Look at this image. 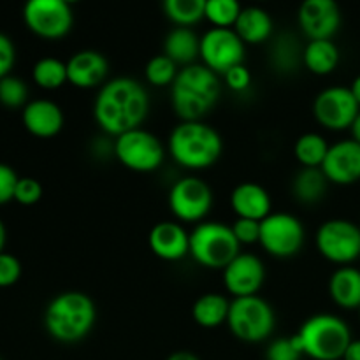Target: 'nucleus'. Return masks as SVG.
Wrapping results in <instances>:
<instances>
[{"instance_id": "nucleus-1", "label": "nucleus", "mask_w": 360, "mask_h": 360, "mask_svg": "<svg viewBox=\"0 0 360 360\" xmlns=\"http://www.w3.org/2000/svg\"><path fill=\"white\" fill-rule=\"evenodd\" d=\"M150 112V95L137 79L120 76L108 79L94 102V118L102 132L118 137L139 129Z\"/></svg>"}, {"instance_id": "nucleus-2", "label": "nucleus", "mask_w": 360, "mask_h": 360, "mask_svg": "<svg viewBox=\"0 0 360 360\" xmlns=\"http://www.w3.org/2000/svg\"><path fill=\"white\" fill-rule=\"evenodd\" d=\"M221 77L204 63L181 67L171 86V105L179 122H202L217 105Z\"/></svg>"}, {"instance_id": "nucleus-3", "label": "nucleus", "mask_w": 360, "mask_h": 360, "mask_svg": "<svg viewBox=\"0 0 360 360\" xmlns=\"http://www.w3.org/2000/svg\"><path fill=\"white\" fill-rule=\"evenodd\" d=\"M95 322H97V306L94 299L84 292H62L46 306V333L58 343H79L94 330Z\"/></svg>"}, {"instance_id": "nucleus-4", "label": "nucleus", "mask_w": 360, "mask_h": 360, "mask_svg": "<svg viewBox=\"0 0 360 360\" xmlns=\"http://www.w3.org/2000/svg\"><path fill=\"white\" fill-rule=\"evenodd\" d=\"M172 160L186 171H204L220 160L224 139L213 127L204 122H179L167 141Z\"/></svg>"}, {"instance_id": "nucleus-5", "label": "nucleus", "mask_w": 360, "mask_h": 360, "mask_svg": "<svg viewBox=\"0 0 360 360\" xmlns=\"http://www.w3.org/2000/svg\"><path fill=\"white\" fill-rule=\"evenodd\" d=\"M294 338L302 355L311 360H341L354 340L348 323L330 313L306 319Z\"/></svg>"}, {"instance_id": "nucleus-6", "label": "nucleus", "mask_w": 360, "mask_h": 360, "mask_svg": "<svg viewBox=\"0 0 360 360\" xmlns=\"http://www.w3.org/2000/svg\"><path fill=\"white\" fill-rule=\"evenodd\" d=\"M241 253L231 225L202 221L190 232V257L206 269L224 271Z\"/></svg>"}, {"instance_id": "nucleus-7", "label": "nucleus", "mask_w": 360, "mask_h": 360, "mask_svg": "<svg viewBox=\"0 0 360 360\" xmlns=\"http://www.w3.org/2000/svg\"><path fill=\"white\" fill-rule=\"evenodd\" d=\"M227 327L243 343H262L274 333L276 315L273 306L260 295L238 297L231 301Z\"/></svg>"}, {"instance_id": "nucleus-8", "label": "nucleus", "mask_w": 360, "mask_h": 360, "mask_svg": "<svg viewBox=\"0 0 360 360\" xmlns=\"http://www.w3.org/2000/svg\"><path fill=\"white\" fill-rule=\"evenodd\" d=\"M112 153L123 167L139 174L158 171L165 160L164 143L143 127L115 137Z\"/></svg>"}, {"instance_id": "nucleus-9", "label": "nucleus", "mask_w": 360, "mask_h": 360, "mask_svg": "<svg viewBox=\"0 0 360 360\" xmlns=\"http://www.w3.org/2000/svg\"><path fill=\"white\" fill-rule=\"evenodd\" d=\"M315 246L327 262L350 266L360 259V227L345 218L323 221L315 234Z\"/></svg>"}, {"instance_id": "nucleus-10", "label": "nucleus", "mask_w": 360, "mask_h": 360, "mask_svg": "<svg viewBox=\"0 0 360 360\" xmlns=\"http://www.w3.org/2000/svg\"><path fill=\"white\" fill-rule=\"evenodd\" d=\"M213 190L199 176L179 178L167 195L169 210L179 224H202L213 207Z\"/></svg>"}, {"instance_id": "nucleus-11", "label": "nucleus", "mask_w": 360, "mask_h": 360, "mask_svg": "<svg viewBox=\"0 0 360 360\" xmlns=\"http://www.w3.org/2000/svg\"><path fill=\"white\" fill-rule=\"evenodd\" d=\"M306 231L302 221L290 213H271L260 221L259 245L276 259L295 257L304 246Z\"/></svg>"}, {"instance_id": "nucleus-12", "label": "nucleus", "mask_w": 360, "mask_h": 360, "mask_svg": "<svg viewBox=\"0 0 360 360\" xmlns=\"http://www.w3.org/2000/svg\"><path fill=\"white\" fill-rule=\"evenodd\" d=\"M23 21L28 30L46 41H58L70 32L74 23L72 9L63 0H27Z\"/></svg>"}, {"instance_id": "nucleus-13", "label": "nucleus", "mask_w": 360, "mask_h": 360, "mask_svg": "<svg viewBox=\"0 0 360 360\" xmlns=\"http://www.w3.org/2000/svg\"><path fill=\"white\" fill-rule=\"evenodd\" d=\"M245 46L234 28H210L200 37V60L221 77L232 67L245 62Z\"/></svg>"}, {"instance_id": "nucleus-14", "label": "nucleus", "mask_w": 360, "mask_h": 360, "mask_svg": "<svg viewBox=\"0 0 360 360\" xmlns=\"http://www.w3.org/2000/svg\"><path fill=\"white\" fill-rule=\"evenodd\" d=\"M359 111L360 105L347 86L326 88L313 101V116L316 123L333 132L350 130Z\"/></svg>"}, {"instance_id": "nucleus-15", "label": "nucleus", "mask_w": 360, "mask_h": 360, "mask_svg": "<svg viewBox=\"0 0 360 360\" xmlns=\"http://www.w3.org/2000/svg\"><path fill=\"white\" fill-rule=\"evenodd\" d=\"M225 290L234 299L259 295L266 283V266L253 253H239L224 271Z\"/></svg>"}, {"instance_id": "nucleus-16", "label": "nucleus", "mask_w": 360, "mask_h": 360, "mask_svg": "<svg viewBox=\"0 0 360 360\" xmlns=\"http://www.w3.org/2000/svg\"><path fill=\"white\" fill-rule=\"evenodd\" d=\"M297 20L309 41L333 39L341 27L340 4L336 0H302Z\"/></svg>"}, {"instance_id": "nucleus-17", "label": "nucleus", "mask_w": 360, "mask_h": 360, "mask_svg": "<svg viewBox=\"0 0 360 360\" xmlns=\"http://www.w3.org/2000/svg\"><path fill=\"white\" fill-rule=\"evenodd\" d=\"M322 172L333 185L348 186L360 181V144L354 139L330 144L329 153L322 164Z\"/></svg>"}, {"instance_id": "nucleus-18", "label": "nucleus", "mask_w": 360, "mask_h": 360, "mask_svg": "<svg viewBox=\"0 0 360 360\" xmlns=\"http://www.w3.org/2000/svg\"><path fill=\"white\" fill-rule=\"evenodd\" d=\"M148 246L160 260L178 262L190 255V232L179 221H158L148 234Z\"/></svg>"}, {"instance_id": "nucleus-19", "label": "nucleus", "mask_w": 360, "mask_h": 360, "mask_svg": "<svg viewBox=\"0 0 360 360\" xmlns=\"http://www.w3.org/2000/svg\"><path fill=\"white\" fill-rule=\"evenodd\" d=\"M67 81L79 90L101 88L108 81L109 62L95 49H81L67 60Z\"/></svg>"}, {"instance_id": "nucleus-20", "label": "nucleus", "mask_w": 360, "mask_h": 360, "mask_svg": "<svg viewBox=\"0 0 360 360\" xmlns=\"http://www.w3.org/2000/svg\"><path fill=\"white\" fill-rule=\"evenodd\" d=\"M21 122L28 134L39 139H51L63 129L65 116L56 102L48 98L30 101L21 111Z\"/></svg>"}, {"instance_id": "nucleus-21", "label": "nucleus", "mask_w": 360, "mask_h": 360, "mask_svg": "<svg viewBox=\"0 0 360 360\" xmlns=\"http://www.w3.org/2000/svg\"><path fill=\"white\" fill-rule=\"evenodd\" d=\"M231 207L236 218L262 221L273 213V200L262 185L255 181H245L239 183L231 192Z\"/></svg>"}, {"instance_id": "nucleus-22", "label": "nucleus", "mask_w": 360, "mask_h": 360, "mask_svg": "<svg viewBox=\"0 0 360 360\" xmlns=\"http://www.w3.org/2000/svg\"><path fill=\"white\" fill-rule=\"evenodd\" d=\"M329 297L338 308L354 311L360 308V269L341 266L329 278Z\"/></svg>"}, {"instance_id": "nucleus-23", "label": "nucleus", "mask_w": 360, "mask_h": 360, "mask_svg": "<svg viewBox=\"0 0 360 360\" xmlns=\"http://www.w3.org/2000/svg\"><path fill=\"white\" fill-rule=\"evenodd\" d=\"M273 18L269 16V13L257 6L243 7L234 25V32L239 35V39L245 44L252 46L269 41V37L273 35Z\"/></svg>"}, {"instance_id": "nucleus-24", "label": "nucleus", "mask_w": 360, "mask_h": 360, "mask_svg": "<svg viewBox=\"0 0 360 360\" xmlns=\"http://www.w3.org/2000/svg\"><path fill=\"white\" fill-rule=\"evenodd\" d=\"M164 55L176 65L197 63V58H200V37L190 27H174L165 35Z\"/></svg>"}, {"instance_id": "nucleus-25", "label": "nucleus", "mask_w": 360, "mask_h": 360, "mask_svg": "<svg viewBox=\"0 0 360 360\" xmlns=\"http://www.w3.org/2000/svg\"><path fill=\"white\" fill-rule=\"evenodd\" d=\"M340 48L333 39L309 41L302 49V65L315 76H329L340 65Z\"/></svg>"}, {"instance_id": "nucleus-26", "label": "nucleus", "mask_w": 360, "mask_h": 360, "mask_svg": "<svg viewBox=\"0 0 360 360\" xmlns=\"http://www.w3.org/2000/svg\"><path fill=\"white\" fill-rule=\"evenodd\" d=\"M229 309H231V301L224 294L207 292L193 302L192 319L199 327L217 329V327L227 323Z\"/></svg>"}, {"instance_id": "nucleus-27", "label": "nucleus", "mask_w": 360, "mask_h": 360, "mask_svg": "<svg viewBox=\"0 0 360 360\" xmlns=\"http://www.w3.org/2000/svg\"><path fill=\"white\" fill-rule=\"evenodd\" d=\"M327 185H329V181H327L322 169L302 167L292 181V193H294V199L297 202L309 206V204H316L323 199Z\"/></svg>"}, {"instance_id": "nucleus-28", "label": "nucleus", "mask_w": 360, "mask_h": 360, "mask_svg": "<svg viewBox=\"0 0 360 360\" xmlns=\"http://www.w3.org/2000/svg\"><path fill=\"white\" fill-rule=\"evenodd\" d=\"M330 144L316 132H306L294 144V157L302 167H322Z\"/></svg>"}, {"instance_id": "nucleus-29", "label": "nucleus", "mask_w": 360, "mask_h": 360, "mask_svg": "<svg viewBox=\"0 0 360 360\" xmlns=\"http://www.w3.org/2000/svg\"><path fill=\"white\" fill-rule=\"evenodd\" d=\"M207 0H162L164 13L176 27H190L204 20Z\"/></svg>"}, {"instance_id": "nucleus-30", "label": "nucleus", "mask_w": 360, "mask_h": 360, "mask_svg": "<svg viewBox=\"0 0 360 360\" xmlns=\"http://www.w3.org/2000/svg\"><path fill=\"white\" fill-rule=\"evenodd\" d=\"M32 79L42 90H58L67 81V63L53 56H46L35 62Z\"/></svg>"}, {"instance_id": "nucleus-31", "label": "nucleus", "mask_w": 360, "mask_h": 360, "mask_svg": "<svg viewBox=\"0 0 360 360\" xmlns=\"http://www.w3.org/2000/svg\"><path fill=\"white\" fill-rule=\"evenodd\" d=\"M271 62L280 72H292L302 63V49L292 35L283 34L271 49Z\"/></svg>"}, {"instance_id": "nucleus-32", "label": "nucleus", "mask_w": 360, "mask_h": 360, "mask_svg": "<svg viewBox=\"0 0 360 360\" xmlns=\"http://www.w3.org/2000/svg\"><path fill=\"white\" fill-rule=\"evenodd\" d=\"M178 65L164 53L148 60L146 67H144V77H146L148 84L155 88H171L178 77Z\"/></svg>"}, {"instance_id": "nucleus-33", "label": "nucleus", "mask_w": 360, "mask_h": 360, "mask_svg": "<svg viewBox=\"0 0 360 360\" xmlns=\"http://www.w3.org/2000/svg\"><path fill=\"white\" fill-rule=\"evenodd\" d=\"M241 11L239 0H207L204 18L213 28H234Z\"/></svg>"}, {"instance_id": "nucleus-34", "label": "nucleus", "mask_w": 360, "mask_h": 360, "mask_svg": "<svg viewBox=\"0 0 360 360\" xmlns=\"http://www.w3.org/2000/svg\"><path fill=\"white\" fill-rule=\"evenodd\" d=\"M0 104L7 109H20L28 104V88L23 79L6 76L0 79Z\"/></svg>"}, {"instance_id": "nucleus-35", "label": "nucleus", "mask_w": 360, "mask_h": 360, "mask_svg": "<svg viewBox=\"0 0 360 360\" xmlns=\"http://www.w3.org/2000/svg\"><path fill=\"white\" fill-rule=\"evenodd\" d=\"M302 355L294 336L278 338L271 341L266 350V360H301Z\"/></svg>"}, {"instance_id": "nucleus-36", "label": "nucleus", "mask_w": 360, "mask_h": 360, "mask_svg": "<svg viewBox=\"0 0 360 360\" xmlns=\"http://www.w3.org/2000/svg\"><path fill=\"white\" fill-rule=\"evenodd\" d=\"M42 185L34 178L18 179L16 190H14V200L21 206H34L41 200Z\"/></svg>"}, {"instance_id": "nucleus-37", "label": "nucleus", "mask_w": 360, "mask_h": 360, "mask_svg": "<svg viewBox=\"0 0 360 360\" xmlns=\"http://www.w3.org/2000/svg\"><path fill=\"white\" fill-rule=\"evenodd\" d=\"M239 245H257L260 241V221L250 218H236L231 225Z\"/></svg>"}, {"instance_id": "nucleus-38", "label": "nucleus", "mask_w": 360, "mask_h": 360, "mask_svg": "<svg viewBox=\"0 0 360 360\" xmlns=\"http://www.w3.org/2000/svg\"><path fill=\"white\" fill-rule=\"evenodd\" d=\"M21 278V262L11 253H0V288L13 287Z\"/></svg>"}, {"instance_id": "nucleus-39", "label": "nucleus", "mask_w": 360, "mask_h": 360, "mask_svg": "<svg viewBox=\"0 0 360 360\" xmlns=\"http://www.w3.org/2000/svg\"><path fill=\"white\" fill-rule=\"evenodd\" d=\"M221 81H224V84L229 90L236 91V94H243L252 84V72H250L245 63H241V65H236L231 70H227L221 76Z\"/></svg>"}, {"instance_id": "nucleus-40", "label": "nucleus", "mask_w": 360, "mask_h": 360, "mask_svg": "<svg viewBox=\"0 0 360 360\" xmlns=\"http://www.w3.org/2000/svg\"><path fill=\"white\" fill-rule=\"evenodd\" d=\"M20 176L14 169L7 164H0V206L14 200V190H16Z\"/></svg>"}, {"instance_id": "nucleus-41", "label": "nucleus", "mask_w": 360, "mask_h": 360, "mask_svg": "<svg viewBox=\"0 0 360 360\" xmlns=\"http://www.w3.org/2000/svg\"><path fill=\"white\" fill-rule=\"evenodd\" d=\"M16 62V48L6 34L0 32V79L9 76Z\"/></svg>"}, {"instance_id": "nucleus-42", "label": "nucleus", "mask_w": 360, "mask_h": 360, "mask_svg": "<svg viewBox=\"0 0 360 360\" xmlns=\"http://www.w3.org/2000/svg\"><path fill=\"white\" fill-rule=\"evenodd\" d=\"M341 360H360V340H352Z\"/></svg>"}, {"instance_id": "nucleus-43", "label": "nucleus", "mask_w": 360, "mask_h": 360, "mask_svg": "<svg viewBox=\"0 0 360 360\" xmlns=\"http://www.w3.org/2000/svg\"><path fill=\"white\" fill-rule=\"evenodd\" d=\"M165 360H200V359L197 357L195 354H192V352L181 350V352H174V354H171Z\"/></svg>"}, {"instance_id": "nucleus-44", "label": "nucleus", "mask_w": 360, "mask_h": 360, "mask_svg": "<svg viewBox=\"0 0 360 360\" xmlns=\"http://www.w3.org/2000/svg\"><path fill=\"white\" fill-rule=\"evenodd\" d=\"M350 132H352V139L357 141V143L360 144V111H359L357 118H355L354 123H352Z\"/></svg>"}, {"instance_id": "nucleus-45", "label": "nucleus", "mask_w": 360, "mask_h": 360, "mask_svg": "<svg viewBox=\"0 0 360 360\" xmlns=\"http://www.w3.org/2000/svg\"><path fill=\"white\" fill-rule=\"evenodd\" d=\"M348 88H350V91L354 94L355 101H357V104L360 105V74L357 77H355L354 81H352V84Z\"/></svg>"}, {"instance_id": "nucleus-46", "label": "nucleus", "mask_w": 360, "mask_h": 360, "mask_svg": "<svg viewBox=\"0 0 360 360\" xmlns=\"http://www.w3.org/2000/svg\"><path fill=\"white\" fill-rule=\"evenodd\" d=\"M6 241H7L6 225H4V221L0 220V253H2L4 248H6Z\"/></svg>"}, {"instance_id": "nucleus-47", "label": "nucleus", "mask_w": 360, "mask_h": 360, "mask_svg": "<svg viewBox=\"0 0 360 360\" xmlns=\"http://www.w3.org/2000/svg\"><path fill=\"white\" fill-rule=\"evenodd\" d=\"M63 2H67L70 6V4H76V2H79V0H63Z\"/></svg>"}, {"instance_id": "nucleus-48", "label": "nucleus", "mask_w": 360, "mask_h": 360, "mask_svg": "<svg viewBox=\"0 0 360 360\" xmlns=\"http://www.w3.org/2000/svg\"><path fill=\"white\" fill-rule=\"evenodd\" d=\"M357 311H359V319H360V308H359V309H357Z\"/></svg>"}, {"instance_id": "nucleus-49", "label": "nucleus", "mask_w": 360, "mask_h": 360, "mask_svg": "<svg viewBox=\"0 0 360 360\" xmlns=\"http://www.w3.org/2000/svg\"><path fill=\"white\" fill-rule=\"evenodd\" d=\"M0 360H2V359H0Z\"/></svg>"}]
</instances>
